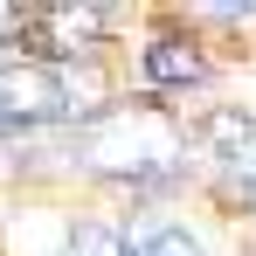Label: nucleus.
<instances>
[{"mask_svg":"<svg viewBox=\"0 0 256 256\" xmlns=\"http://www.w3.org/2000/svg\"><path fill=\"white\" fill-rule=\"evenodd\" d=\"M70 160L84 173L104 180H125V187H166L187 166V138L160 118V111H97L76 138H70Z\"/></svg>","mask_w":256,"mask_h":256,"instance_id":"f257e3e1","label":"nucleus"},{"mask_svg":"<svg viewBox=\"0 0 256 256\" xmlns=\"http://www.w3.org/2000/svg\"><path fill=\"white\" fill-rule=\"evenodd\" d=\"M97 118V90L76 84L56 62H0V138L14 132H42L62 118Z\"/></svg>","mask_w":256,"mask_h":256,"instance_id":"f03ea898","label":"nucleus"},{"mask_svg":"<svg viewBox=\"0 0 256 256\" xmlns=\"http://www.w3.org/2000/svg\"><path fill=\"white\" fill-rule=\"evenodd\" d=\"M201 152L214 160V173L242 201H256V118L250 111H208L201 118Z\"/></svg>","mask_w":256,"mask_h":256,"instance_id":"7ed1b4c3","label":"nucleus"},{"mask_svg":"<svg viewBox=\"0 0 256 256\" xmlns=\"http://www.w3.org/2000/svg\"><path fill=\"white\" fill-rule=\"evenodd\" d=\"M111 14L104 7H42V14H28V35H42V56H76V48H90V35L104 28Z\"/></svg>","mask_w":256,"mask_h":256,"instance_id":"20e7f679","label":"nucleus"},{"mask_svg":"<svg viewBox=\"0 0 256 256\" xmlns=\"http://www.w3.org/2000/svg\"><path fill=\"white\" fill-rule=\"evenodd\" d=\"M132 250L138 256H208V242L187 228V222H166V214H152V222H138V228H125Z\"/></svg>","mask_w":256,"mask_h":256,"instance_id":"39448f33","label":"nucleus"},{"mask_svg":"<svg viewBox=\"0 0 256 256\" xmlns=\"http://www.w3.org/2000/svg\"><path fill=\"white\" fill-rule=\"evenodd\" d=\"M70 256H138V250H132L125 228H111V222H84V228L70 236Z\"/></svg>","mask_w":256,"mask_h":256,"instance_id":"423d86ee","label":"nucleus"},{"mask_svg":"<svg viewBox=\"0 0 256 256\" xmlns=\"http://www.w3.org/2000/svg\"><path fill=\"white\" fill-rule=\"evenodd\" d=\"M146 76H152V84H194V76H201V62H194V56H180V42H152Z\"/></svg>","mask_w":256,"mask_h":256,"instance_id":"0eeeda50","label":"nucleus"},{"mask_svg":"<svg viewBox=\"0 0 256 256\" xmlns=\"http://www.w3.org/2000/svg\"><path fill=\"white\" fill-rule=\"evenodd\" d=\"M14 35H28V14L21 7H0V48L14 42Z\"/></svg>","mask_w":256,"mask_h":256,"instance_id":"6e6552de","label":"nucleus"}]
</instances>
